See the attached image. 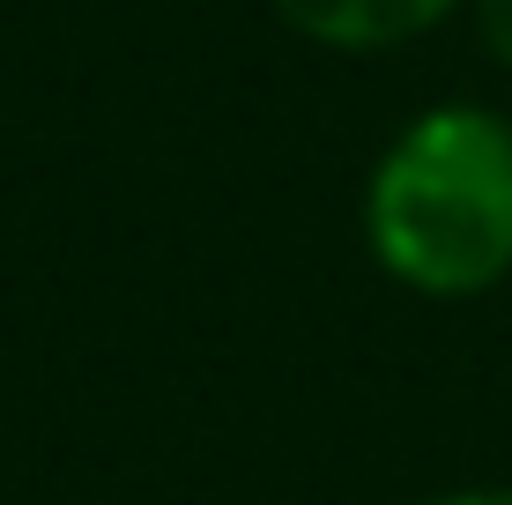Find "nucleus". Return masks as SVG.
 <instances>
[{
	"instance_id": "nucleus-1",
	"label": "nucleus",
	"mask_w": 512,
	"mask_h": 505,
	"mask_svg": "<svg viewBox=\"0 0 512 505\" xmlns=\"http://www.w3.org/2000/svg\"><path fill=\"white\" fill-rule=\"evenodd\" d=\"M364 231L394 283L483 298L512 275V127L483 104H438L379 156Z\"/></svg>"
},
{
	"instance_id": "nucleus-2",
	"label": "nucleus",
	"mask_w": 512,
	"mask_h": 505,
	"mask_svg": "<svg viewBox=\"0 0 512 505\" xmlns=\"http://www.w3.org/2000/svg\"><path fill=\"white\" fill-rule=\"evenodd\" d=\"M282 23L305 30L320 45H342V52H379V45H401V38H423L438 15H453L461 0H275Z\"/></svg>"
},
{
	"instance_id": "nucleus-3",
	"label": "nucleus",
	"mask_w": 512,
	"mask_h": 505,
	"mask_svg": "<svg viewBox=\"0 0 512 505\" xmlns=\"http://www.w3.org/2000/svg\"><path fill=\"white\" fill-rule=\"evenodd\" d=\"M475 30L498 52V67H512V0H475Z\"/></svg>"
},
{
	"instance_id": "nucleus-4",
	"label": "nucleus",
	"mask_w": 512,
	"mask_h": 505,
	"mask_svg": "<svg viewBox=\"0 0 512 505\" xmlns=\"http://www.w3.org/2000/svg\"><path fill=\"white\" fill-rule=\"evenodd\" d=\"M431 505H512V491H453V498H431Z\"/></svg>"
}]
</instances>
